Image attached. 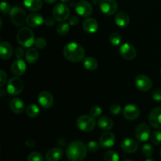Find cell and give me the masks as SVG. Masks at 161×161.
Segmentation results:
<instances>
[{
  "mask_svg": "<svg viewBox=\"0 0 161 161\" xmlns=\"http://www.w3.org/2000/svg\"><path fill=\"white\" fill-rule=\"evenodd\" d=\"M61 2H62V3H68V2L69 1V0H61Z\"/></svg>",
  "mask_w": 161,
  "mask_h": 161,
  "instance_id": "obj_48",
  "label": "cell"
},
{
  "mask_svg": "<svg viewBox=\"0 0 161 161\" xmlns=\"http://www.w3.org/2000/svg\"><path fill=\"white\" fill-rule=\"evenodd\" d=\"M123 115L127 120H135L140 116V110L135 105L130 104V105H126L124 108Z\"/></svg>",
  "mask_w": 161,
  "mask_h": 161,
  "instance_id": "obj_12",
  "label": "cell"
},
{
  "mask_svg": "<svg viewBox=\"0 0 161 161\" xmlns=\"http://www.w3.org/2000/svg\"><path fill=\"white\" fill-rule=\"evenodd\" d=\"M95 119L88 115H83L76 120V125L80 130L83 132H91L95 127Z\"/></svg>",
  "mask_w": 161,
  "mask_h": 161,
  "instance_id": "obj_6",
  "label": "cell"
},
{
  "mask_svg": "<svg viewBox=\"0 0 161 161\" xmlns=\"http://www.w3.org/2000/svg\"><path fill=\"white\" fill-rule=\"evenodd\" d=\"M25 145L29 148H34L35 146H36V143H35V142L31 139L27 140V141L25 142Z\"/></svg>",
  "mask_w": 161,
  "mask_h": 161,
  "instance_id": "obj_46",
  "label": "cell"
},
{
  "mask_svg": "<svg viewBox=\"0 0 161 161\" xmlns=\"http://www.w3.org/2000/svg\"><path fill=\"white\" fill-rule=\"evenodd\" d=\"M35 46L36 48L39 49V50H42L47 47V40L42 37H39L38 39H36L35 42Z\"/></svg>",
  "mask_w": 161,
  "mask_h": 161,
  "instance_id": "obj_38",
  "label": "cell"
},
{
  "mask_svg": "<svg viewBox=\"0 0 161 161\" xmlns=\"http://www.w3.org/2000/svg\"><path fill=\"white\" fill-rule=\"evenodd\" d=\"M150 128L146 124L142 123L138 124L135 130V135L140 142H146L150 138Z\"/></svg>",
  "mask_w": 161,
  "mask_h": 161,
  "instance_id": "obj_9",
  "label": "cell"
},
{
  "mask_svg": "<svg viewBox=\"0 0 161 161\" xmlns=\"http://www.w3.org/2000/svg\"><path fill=\"white\" fill-rule=\"evenodd\" d=\"M6 80H7V75H6V72L2 69L0 71V86L1 87H3L6 84Z\"/></svg>",
  "mask_w": 161,
  "mask_h": 161,
  "instance_id": "obj_42",
  "label": "cell"
},
{
  "mask_svg": "<svg viewBox=\"0 0 161 161\" xmlns=\"http://www.w3.org/2000/svg\"><path fill=\"white\" fill-rule=\"evenodd\" d=\"M97 65H98V64H97V60L94 58H93V57H87L83 61V66H84V68L86 70H96L97 68Z\"/></svg>",
  "mask_w": 161,
  "mask_h": 161,
  "instance_id": "obj_28",
  "label": "cell"
},
{
  "mask_svg": "<svg viewBox=\"0 0 161 161\" xmlns=\"http://www.w3.org/2000/svg\"><path fill=\"white\" fill-rule=\"evenodd\" d=\"M104 160L105 161H119V157L116 152L113 150H108L105 152L104 155Z\"/></svg>",
  "mask_w": 161,
  "mask_h": 161,
  "instance_id": "obj_31",
  "label": "cell"
},
{
  "mask_svg": "<svg viewBox=\"0 0 161 161\" xmlns=\"http://www.w3.org/2000/svg\"><path fill=\"white\" fill-rule=\"evenodd\" d=\"M11 6L9 5V3H8L7 2L3 1L0 5V9H1V12L3 14H7V13H10L11 11Z\"/></svg>",
  "mask_w": 161,
  "mask_h": 161,
  "instance_id": "obj_39",
  "label": "cell"
},
{
  "mask_svg": "<svg viewBox=\"0 0 161 161\" xmlns=\"http://www.w3.org/2000/svg\"><path fill=\"white\" fill-rule=\"evenodd\" d=\"M25 7L30 11L39 10L42 7V0H23Z\"/></svg>",
  "mask_w": 161,
  "mask_h": 161,
  "instance_id": "obj_26",
  "label": "cell"
},
{
  "mask_svg": "<svg viewBox=\"0 0 161 161\" xmlns=\"http://www.w3.org/2000/svg\"><path fill=\"white\" fill-rule=\"evenodd\" d=\"M24 89V83L21 79L15 76L11 78L8 81L6 86V91L10 95H18L22 92Z\"/></svg>",
  "mask_w": 161,
  "mask_h": 161,
  "instance_id": "obj_7",
  "label": "cell"
},
{
  "mask_svg": "<svg viewBox=\"0 0 161 161\" xmlns=\"http://www.w3.org/2000/svg\"><path fill=\"white\" fill-rule=\"evenodd\" d=\"M9 17L12 23L16 26H21L26 21V13L23 8L20 6H14L9 13Z\"/></svg>",
  "mask_w": 161,
  "mask_h": 161,
  "instance_id": "obj_5",
  "label": "cell"
},
{
  "mask_svg": "<svg viewBox=\"0 0 161 161\" xmlns=\"http://www.w3.org/2000/svg\"><path fill=\"white\" fill-rule=\"evenodd\" d=\"M130 17L127 13L124 11L119 12L115 17V23L119 28H125L129 25Z\"/></svg>",
  "mask_w": 161,
  "mask_h": 161,
  "instance_id": "obj_23",
  "label": "cell"
},
{
  "mask_svg": "<svg viewBox=\"0 0 161 161\" xmlns=\"http://www.w3.org/2000/svg\"><path fill=\"white\" fill-rule=\"evenodd\" d=\"M87 146L81 141H74L68 146L66 156L70 161H83L87 153Z\"/></svg>",
  "mask_w": 161,
  "mask_h": 161,
  "instance_id": "obj_1",
  "label": "cell"
},
{
  "mask_svg": "<svg viewBox=\"0 0 161 161\" xmlns=\"http://www.w3.org/2000/svg\"><path fill=\"white\" fill-rule=\"evenodd\" d=\"M63 157V150L59 147H54L47 151L45 159L47 161H59Z\"/></svg>",
  "mask_w": 161,
  "mask_h": 161,
  "instance_id": "obj_21",
  "label": "cell"
},
{
  "mask_svg": "<svg viewBox=\"0 0 161 161\" xmlns=\"http://www.w3.org/2000/svg\"><path fill=\"white\" fill-rule=\"evenodd\" d=\"M110 113L113 115H119V113L122 111V108H121V106L119 105H117V104H114V105H112L110 106Z\"/></svg>",
  "mask_w": 161,
  "mask_h": 161,
  "instance_id": "obj_40",
  "label": "cell"
},
{
  "mask_svg": "<svg viewBox=\"0 0 161 161\" xmlns=\"http://www.w3.org/2000/svg\"><path fill=\"white\" fill-rule=\"evenodd\" d=\"M152 97L156 102H161V89H156L153 91Z\"/></svg>",
  "mask_w": 161,
  "mask_h": 161,
  "instance_id": "obj_41",
  "label": "cell"
},
{
  "mask_svg": "<svg viewBox=\"0 0 161 161\" xmlns=\"http://www.w3.org/2000/svg\"><path fill=\"white\" fill-rule=\"evenodd\" d=\"M56 31L60 36H65L70 31V25L68 23H61L57 26Z\"/></svg>",
  "mask_w": 161,
  "mask_h": 161,
  "instance_id": "obj_30",
  "label": "cell"
},
{
  "mask_svg": "<svg viewBox=\"0 0 161 161\" xmlns=\"http://www.w3.org/2000/svg\"><path fill=\"white\" fill-rule=\"evenodd\" d=\"M27 65L26 63L22 59H17L12 63L10 67V71L14 75L19 77L21 76L26 72Z\"/></svg>",
  "mask_w": 161,
  "mask_h": 161,
  "instance_id": "obj_17",
  "label": "cell"
},
{
  "mask_svg": "<svg viewBox=\"0 0 161 161\" xmlns=\"http://www.w3.org/2000/svg\"><path fill=\"white\" fill-rule=\"evenodd\" d=\"M75 11L81 17H87L92 14L93 7L89 2L81 0L75 4Z\"/></svg>",
  "mask_w": 161,
  "mask_h": 161,
  "instance_id": "obj_11",
  "label": "cell"
},
{
  "mask_svg": "<svg viewBox=\"0 0 161 161\" xmlns=\"http://www.w3.org/2000/svg\"><path fill=\"white\" fill-rule=\"evenodd\" d=\"M116 137L113 132L106 131L101 135L99 138V144L103 149H108L114 146Z\"/></svg>",
  "mask_w": 161,
  "mask_h": 161,
  "instance_id": "obj_15",
  "label": "cell"
},
{
  "mask_svg": "<svg viewBox=\"0 0 161 161\" xmlns=\"http://www.w3.org/2000/svg\"><path fill=\"white\" fill-rule=\"evenodd\" d=\"M17 41L22 47H31L36 42L34 32L29 28H21L17 33Z\"/></svg>",
  "mask_w": 161,
  "mask_h": 161,
  "instance_id": "obj_3",
  "label": "cell"
},
{
  "mask_svg": "<svg viewBox=\"0 0 161 161\" xmlns=\"http://www.w3.org/2000/svg\"><path fill=\"white\" fill-rule=\"evenodd\" d=\"M97 126L102 130H105V131H108L113 127V121L109 117L102 116V117L99 118L97 120Z\"/></svg>",
  "mask_w": 161,
  "mask_h": 161,
  "instance_id": "obj_25",
  "label": "cell"
},
{
  "mask_svg": "<svg viewBox=\"0 0 161 161\" xmlns=\"http://www.w3.org/2000/svg\"><path fill=\"white\" fill-rule=\"evenodd\" d=\"M145 161H154L153 160H152V159H148V160H145Z\"/></svg>",
  "mask_w": 161,
  "mask_h": 161,
  "instance_id": "obj_49",
  "label": "cell"
},
{
  "mask_svg": "<svg viewBox=\"0 0 161 161\" xmlns=\"http://www.w3.org/2000/svg\"><path fill=\"white\" fill-rule=\"evenodd\" d=\"M151 142L154 145H160L161 144V130H156L153 132L150 136Z\"/></svg>",
  "mask_w": 161,
  "mask_h": 161,
  "instance_id": "obj_34",
  "label": "cell"
},
{
  "mask_svg": "<svg viewBox=\"0 0 161 161\" xmlns=\"http://www.w3.org/2000/svg\"><path fill=\"white\" fill-rule=\"evenodd\" d=\"M121 148L127 153H134L138 149V143L132 138H125L121 143Z\"/></svg>",
  "mask_w": 161,
  "mask_h": 161,
  "instance_id": "obj_19",
  "label": "cell"
},
{
  "mask_svg": "<svg viewBox=\"0 0 161 161\" xmlns=\"http://www.w3.org/2000/svg\"><path fill=\"white\" fill-rule=\"evenodd\" d=\"M135 83L136 87L141 91H148L151 89L153 83L151 79L144 74L138 75L135 78Z\"/></svg>",
  "mask_w": 161,
  "mask_h": 161,
  "instance_id": "obj_10",
  "label": "cell"
},
{
  "mask_svg": "<svg viewBox=\"0 0 161 161\" xmlns=\"http://www.w3.org/2000/svg\"><path fill=\"white\" fill-rule=\"evenodd\" d=\"M124 161H133V160H124Z\"/></svg>",
  "mask_w": 161,
  "mask_h": 161,
  "instance_id": "obj_50",
  "label": "cell"
},
{
  "mask_svg": "<svg viewBox=\"0 0 161 161\" xmlns=\"http://www.w3.org/2000/svg\"><path fill=\"white\" fill-rule=\"evenodd\" d=\"M9 106H10L11 111L15 114H20L25 109V105L24 102L20 98H17V97L11 100Z\"/></svg>",
  "mask_w": 161,
  "mask_h": 161,
  "instance_id": "obj_24",
  "label": "cell"
},
{
  "mask_svg": "<svg viewBox=\"0 0 161 161\" xmlns=\"http://www.w3.org/2000/svg\"><path fill=\"white\" fill-rule=\"evenodd\" d=\"M38 102L39 105L42 108H50L53 105V97L49 91H42L38 96Z\"/></svg>",
  "mask_w": 161,
  "mask_h": 161,
  "instance_id": "obj_13",
  "label": "cell"
},
{
  "mask_svg": "<svg viewBox=\"0 0 161 161\" xmlns=\"http://www.w3.org/2000/svg\"><path fill=\"white\" fill-rule=\"evenodd\" d=\"M149 123L153 128L161 129V108L157 107L149 115Z\"/></svg>",
  "mask_w": 161,
  "mask_h": 161,
  "instance_id": "obj_14",
  "label": "cell"
},
{
  "mask_svg": "<svg viewBox=\"0 0 161 161\" xmlns=\"http://www.w3.org/2000/svg\"><path fill=\"white\" fill-rule=\"evenodd\" d=\"M39 112H40V109H39V106L35 105V104L29 105L28 106H27L26 109H25V113H26L27 116L31 118L37 117L39 114Z\"/></svg>",
  "mask_w": 161,
  "mask_h": 161,
  "instance_id": "obj_29",
  "label": "cell"
},
{
  "mask_svg": "<svg viewBox=\"0 0 161 161\" xmlns=\"http://www.w3.org/2000/svg\"><path fill=\"white\" fill-rule=\"evenodd\" d=\"M79 23V18L76 17V16H72L69 18V24L72 26H75V25H78Z\"/></svg>",
  "mask_w": 161,
  "mask_h": 161,
  "instance_id": "obj_45",
  "label": "cell"
},
{
  "mask_svg": "<svg viewBox=\"0 0 161 161\" xmlns=\"http://www.w3.org/2000/svg\"><path fill=\"white\" fill-rule=\"evenodd\" d=\"M119 53L124 59L130 61V60L135 59L137 55V51L133 46L126 42L120 47Z\"/></svg>",
  "mask_w": 161,
  "mask_h": 161,
  "instance_id": "obj_16",
  "label": "cell"
},
{
  "mask_svg": "<svg viewBox=\"0 0 161 161\" xmlns=\"http://www.w3.org/2000/svg\"><path fill=\"white\" fill-rule=\"evenodd\" d=\"M44 24H45L47 27L53 26V25L55 24V19L52 18V17H47V18L45 19Z\"/></svg>",
  "mask_w": 161,
  "mask_h": 161,
  "instance_id": "obj_44",
  "label": "cell"
},
{
  "mask_svg": "<svg viewBox=\"0 0 161 161\" xmlns=\"http://www.w3.org/2000/svg\"><path fill=\"white\" fill-rule=\"evenodd\" d=\"M70 16L69 7L63 3H58L53 9V17L55 20L61 23H64L68 20Z\"/></svg>",
  "mask_w": 161,
  "mask_h": 161,
  "instance_id": "obj_4",
  "label": "cell"
},
{
  "mask_svg": "<svg viewBox=\"0 0 161 161\" xmlns=\"http://www.w3.org/2000/svg\"><path fill=\"white\" fill-rule=\"evenodd\" d=\"M142 152L143 155L146 156V157H150L153 154V146L150 144L146 143V144L143 145Z\"/></svg>",
  "mask_w": 161,
  "mask_h": 161,
  "instance_id": "obj_33",
  "label": "cell"
},
{
  "mask_svg": "<svg viewBox=\"0 0 161 161\" xmlns=\"http://www.w3.org/2000/svg\"><path fill=\"white\" fill-rule=\"evenodd\" d=\"M25 59H26L27 62L30 63V64H34L39 59V52L35 48H30L27 50L26 53H25Z\"/></svg>",
  "mask_w": 161,
  "mask_h": 161,
  "instance_id": "obj_27",
  "label": "cell"
},
{
  "mask_svg": "<svg viewBox=\"0 0 161 161\" xmlns=\"http://www.w3.org/2000/svg\"><path fill=\"white\" fill-rule=\"evenodd\" d=\"M100 9L104 14L111 16L116 14L118 9V3L116 0H100Z\"/></svg>",
  "mask_w": 161,
  "mask_h": 161,
  "instance_id": "obj_8",
  "label": "cell"
},
{
  "mask_svg": "<svg viewBox=\"0 0 161 161\" xmlns=\"http://www.w3.org/2000/svg\"><path fill=\"white\" fill-rule=\"evenodd\" d=\"M64 58L72 62H80L85 56L84 48L78 42H69L63 49Z\"/></svg>",
  "mask_w": 161,
  "mask_h": 161,
  "instance_id": "obj_2",
  "label": "cell"
},
{
  "mask_svg": "<svg viewBox=\"0 0 161 161\" xmlns=\"http://www.w3.org/2000/svg\"><path fill=\"white\" fill-rule=\"evenodd\" d=\"M102 113V108L99 105H94L90 109V115L93 118H97L101 116Z\"/></svg>",
  "mask_w": 161,
  "mask_h": 161,
  "instance_id": "obj_35",
  "label": "cell"
},
{
  "mask_svg": "<svg viewBox=\"0 0 161 161\" xmlns=\"http://www.w3.org/2000/svg\"><path fill=\"white\" fill-rule=\"evenodd\" d=\"M13 55V47L8 42H2L0 44V57L3 60H9Z\"/></svg>",
  "mask_w": 161,
  "mask_h": 161,
  "instance_id": "obj_22",
  "label": "cell"
},
{
  "mask_svg": "<svg viewBox=\"0 0 161 161\" xmlns=\"http://www.w3.org/2000/svg\"><path fill=\"white\" fill-rule=\"evenodd\" d=\"M45 3H47V4H53L57 2V0H44Z\"/></svg>",
  "mask_w": 161,
  "mask_h": 161,
  "instance_id": "obj_47",
  "label": "cell"
},
{
  "mask_svg": "<svg viewBox=\"0 0 161 161\" xmlns=\"http://www.w3.org/2000/svg\"><path fill=\"white\" fill-rule=\"evenodd\" d=\"M14 55L17 58V59H21L25 55V51H24L23 48L21 47H17L16 50H14Z\"/></svg>",
  "mask_w": 161,
  "mask_h": 161,
  "instance_id": "obj_43",
  "label": "cell"
},
{
  "mask_svg": "<svg viewBox=\"0 0 161 161\" xmlns=\"http://www.w3.org/2000/svg\"><path fill=\"white\" fill-rule=\"evenodd\" d=\"M28 161H44V160L40 153L32 152L28 157Z\"/></svg>",
  "mask_w": 161,
  "mask_h": 161,
  "instance_id": "obj_37",
  "label": "cell"
},
{
  "mask_svg": "<svg viewBox=\"0 0 161 161\" xmlns=\"http://www.w3.org/2000/svg\"><path fill=\"white\" fill-rule=\"evenodd\" d=\"M109 41L112 45L119 46L122 42V37L121 35L118 32H113L109 36Z\"/></svg>",
  "mask_w": 161,
  "mask_h": 161,
  "instance_id": "obj_32",
  "label": "cell"
},
{
  "mask_svg": "<svg viewBox=\"0 0 161 161\" xmlns=\"http://www.w3.org/2000/svg\"><path fill=\"white\" fill-rule=\"evenodd\" d=\"M99 147H100V144L95 141H91L87 144V150L92 153H97L98 151Z\"/></svg>",
  "mask_w": 161,
  "mask_h": 161,
  "instance_id": "obj_36",
  "label": "cell"
},
{
  "mask_svg": "<svg viewBox=\"0 0 161 161\" xmlns=\"http://www.w3.org/2000/svg\"><path fill=\"white\" fill-rule=\"evenodd\" d=\"M160 74H161V69H160Z\"/></svg>",
  "mask_w": 161,
  "mask_h": 161,
  "instance_id": "obj_52",
  "label": "cell"
},
{
  "mask_svg": "<svg viewBox=\"0 0 161 161\" xmlns=\"http://www.w3.org/2000/svg\"><path fill=\"white\" fill-rule=\"evenodd\" d=\"M160 157H161V149H160Z\"/></svg>",
  "mask_w": 161,
  "mask_h": 161,
  "instance_id": "obj_51",
  "label": "cell"
},
{
  "mask_svg": "<svg viewBox=\"0 0 161 161\" xmlns=\"http://www.w3.org/2000/svg\"><path fill=\"white\" fill-rule=\"evenodd\" d=\"M45 20H44L43 17L40 14L38 13H32V14H29L27 17L26 23L28 26L31 27V28H37L42 25L44 23Z\"/></svg>",
  "mask_w": 161,
  "mask_h": 161,
  "instance_id": "obj_18",
  "label": "cell"
},
{
  "mask_svg": "<svg viewBox=\"0 0 161 161\" xmlns=\"http://www.w3.org/2000/svg\"><path fill=\"white\" fill-rule=\"evenodd\" d=\"M83 28L86 32L93 34V33H95L98 29V23L94 18L88 17L83 20Z\"/></svg>",
  "mask_w": 161,
  "mask_h": 161,
  "instance_id": "obj_20",
  "label": "cell"
}]
</instances>
